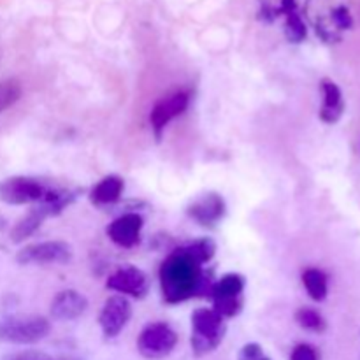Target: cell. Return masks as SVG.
Segmentation results:
<instances>
[{"mask_svg":"<svg viewBox=\"0 0 360 360\" xmlns=\"http://www.w3.org/2000/svg\"><path fill=\"white\" fill-rule=\"evenodd\" d=\"M239 360H271L264 354L262 347L259 343H248L239 352Z\"/></svg>","mask_w":360,"mask_h":360,"instance_id":"22","label":"cell"},{"mask_svg":"<svg viewBox=\"0 0 360 360\" xmlns=\"http://www.w3.org/2000/svg\"><path fill=\"white\" fill-rule=\"evenodd\" d=\"M225 213H227V206H225L224 197L214 192L204 193L188 206V217L204 227L218 224L225 217Z\"/></svg>","mask_w":360,"mask_h":360,"instance_id":"11","label":"cell"},{"mask_svg":"<svg viewBox=\"0 0 360 360\" xmlns=\"http://www.w3.org/2000/svg\"><path fill=\"white\" fill-rule=\"evenodd\" d=\"M190 104V95L186 91H176V94L169 95L167 98H162L157 102L150 115L151 127H153L157 137H160L162 130L169 125L174 118L186 111Z\"/></svg>","mask_w":360,"mask_h":360,"instance_id":"9","label":"cell"},{"mask_svg":"<svg viewBox=\"0 0 360 360\" xmlns=\"http://www.w3.org/2000/svg\"><path fill=\"white\" fill-rule=\"evenodd\" d=\"M46 217H48V213H46L42 206L32 210L30 213L25 214V217L21 218V220H18V224L11 229V241L21 243L27 238H30V236L41 227L42 221L46 220Z\"/></svg>","mask_w":360,"mask_h":360,"instance_id":"15","label":"cell"},{"mask_svg":"<svg viewBox=\"0 0 360 360\" xmlns=\"http://www.w3.org/2000/svg\"><path fill=\"white\" fill-rule=\"evenodd\" d=\"M21 97V84L16 79L0 81V112L16 104Z\"/></svg>","mask_w":360,"mask_h":360,"instance_id":"20","label":"cell"},{"mask_svg":"<svg viewBox=\"0 0 360 360\" xmlns=\"http://www.w3.org/2000/svg\"><path fill=\"white\" fill-rule=\"evenodd\" d=\"M72 255V246L69 243L44 241L21 248L16 255V262L21 266H53L70 262Z\"/></svg>","mask_w":360,"mask_h":360,"instance_id":"5","label":"cell"},{"mask_svg":"<svg viewBox=\"0 0 360 360\" xmlns=\"http://www.w3.org/2000/svg\"><path fill=\"white\" fill-rule=\"evenodd\" d=\"M204 283L200 264L183 248L176 250L160 267V285L164 299L171 304L186 301L200 290Z\"/></svg>","mask_w":360,"mask_h":360,"instance_id":"1","label":"cell"},{"mask_svg":"<svg viewBox=\"0 0 360 360\" xmlns=\"http://www.w3.org/2000/svg\"><path fill=\"white\" fill-rule=\"evenodd\" d=\"M51 330L41 315H11L0 320V341L13 345H34L44 340Z\"/></svg>","mask_w":360,"mask_h":360,"instance_id":"3","label":"cell"},{"mask_svg":"<svg viewBox=\"0 0 360 360\" xmlns=\"http://www.w3.org/2000/svg\"><path fill=\"white\" fill-rule=\"evenodd\" d=\"M86 309L88 299L81 292L72 290V288L58 292L51 301V316L60 322H70V320L79 319Z\"/></svg>","mask_w":360,"mask_h":360,"instance_id":"12","label":"cell"},{"mask_svg":"<svg viewBox=\"0 0 360 360\" xmlns=\"http://www.w3.org/2000/svg\"><path fill=\"white\" fill-rule=\"evenodd\" d=\"M132 316V306L129 299L123 295H111L102 306V311L98 315V326L105 338H116Z\"/></svg>","mask_w":360,"mask_h":360,"instance_id":"7","label":"cell"},{"mask_svg":"<svg viewBox=\"0 0 360 360\" xmlns=\"http://www.w3.org/2000/svg\"><path fill=\"white\" fill-rule=\"evenodd\" d=\"M105 287L118 294H129L136 299H143L150 292V280H148L146 273L137 267L125 266L116 271L112 276H109Z\"/></svg>","mask_w":360,"mask_h":360,"instance_id":"8","label":"cell"},{"mask_svg":"<svg viewBox=\"0 0 360 360\" xmlns=\"http://www.w3.org/2000/svg\"><path fill=\"white\" fill-rule=\"evenodd\" d=\"M143 217L137 213H125L112 220L108 227V236L115 245L122 248H132L141 241L143 231Z\"/></svg>","mask_w":360,"mask_h":360,"instance_id":"10","label":"cell"},{"mask_svg":"<svg viewBox=\"0 0 360 360\" xmlns=\"http://www.w3.org/2000/svg\"><path fill=\"white\" fill-rule=\"evenodd\" d=\"M334 21H336L341 28H348L352 25L350 14H348L347 9H338L336 13H334Z\"/></svg>","mask_w":360,"mask_h":360,"instance_id":"24","label":"cell"},{"mask_svg":"<svg viewBox=\"0 0 360 360\" xmlns=\"http://www.w3.org/2000/svg\"><path fill=\"white\" fill-rule=\"evenodd\" d=\"M227 326L225 319L213 308H200L192 315V352L195 357H204L217 350L224 341Z\"/></svg>","mask_w":360,"mask_h":360,"instance_id":"2","label":"cell"},{"mask_svg":"<svg viewBox=\"0 0 360 360\" xmlns=\"http://www.w3.org/2000/svg\"><path fill=\"white\" fill-rule=\"evenodd\" d=\"M123 192V179L120 176H105L104 179L94 186L90 193L91 202L97 206H105V204H115L120 200Z\"/></svg>","mask_w":360,"mask_h":360,"instance_id":"14","label":"cell"},{"mask_svg":"<svg viewBox=\"0 0 360 360\" xmlns=\"http://www.w3.org/2000/svg\"><path fill=\"white\" fill-rule=\"evenodd\" d=\"M295 320H297V323L302 329L311 330V333H322V330H326V320H323V316L311 308L299 309L295 313Z\"/></svg>","mask_w":360,"mask_h":360,"instance_id":"19","label":"cell"},{"mask_svg":"<svg viewBox=\"0 0 360 360\" xmlns=\"http://www.w3.org/2000/svg\"><path fill=\"white\" fill-rule=\"evenodd\" d=\"M302 283L313 301H323L327 297V276L320 269H306Z\"/></svg>","mask_w":360,"mask_h":360,"instance_id":"17","label":"cell"},{"mask_svg":"<svg viewBox=\"0 0 360 360\" xmlns=\"http://www.w3.org/2000/svg\"><path fill=\"white\" fill-rule=\"evenodd\" d=\"M243 290H245V278L241 274L229 273L225 276H221L211 287V297H213V301H220V299H238L243 297Z\"/></svg>","mask_w":360,"mask_h":360,"instance_id":"16","label":"cell"},{"mask_svg":"<svg viewBox=\"0 0 360 360\" xmlns=\"http://www.w3.org/2000/svg\"><path fill=\"white\" fill-rule=\"evenodd\" d=\"M183 252L188 253L195 262H199L200 266L206 262H210L214 257V252H217V245H214L213 239L202 238L197 239V241L190 243V245L183 246Z\"/></svg>","mask_w":360,"mask_h":360,"instance_id":"18","label":"cell"},{"mask_svg":"<svg viewBox=\"0 0 360 360\" xmlns=\"http://www.w3.org/2000/svg\"><path fill=\"white\" fill-rule=\"evenodd\" d=\"M178 345V334L164 322L150 323L137 338V350L148 360H160L172 354Z\"/></svg>","mask_w":360,"mask_h":360,"instance_id":"4","label":"cell"},{"mask_svg":"<svg viewBox=\"0 0 360 360\" xmlns=\"http://www.w3.org/2000/svg\"><path fill=\"white\" fill-rule=\"evenodd\" d=\"M306 35V27L297 16H290L287 23V37L294 42H301Z\"/></svg>","mask_w":360,"mask_h":360,"instance_id":"21","label":"cell"},{"mask_svg":"<svg viewBox=\"0 0 360 360\" xmlns=\"http://www.w3.org/2000/svg\"><path fill=\"white\" fill-rule=\"evenodd\" d=\"M290 360H319V354L313 347L309 345H297V347L292 350Z\"/></svg>","mask_w":360,"mask_h":360,"instance_id":"23","label":"cell"},{"mask_svg":"<svg viewBox=\"0 0 360 360\" xmlns=\"http://www.w3.org/2000/svg\"><path fill=\"white\" fill-rule=\"evenodd\" d=\"M49 190L42 185L39 179L16 176L6 181H0V200L13 206H23V204L42 202L48 195Z\"/></svg>","mask_w":360,"mask_h":360,"instance_id":"6","label":"cell"},{"mask_svg":"<svg viewBox=\"0 0 360 360\" xmlns=\"http://www.w3.org/2000/svg\"><path fill=\"white\" fill-rule=\"evenodd\" d=\"M322 90H323V108L320 116H322L323 122L334 123L340 120V116L343 115V95L341 90L338 88L336 83L329 79L322 81Z\"/></svg>","mask_w":360,"mask_h":360,"instance_id":"13","label":"cell"}]
</instances>
